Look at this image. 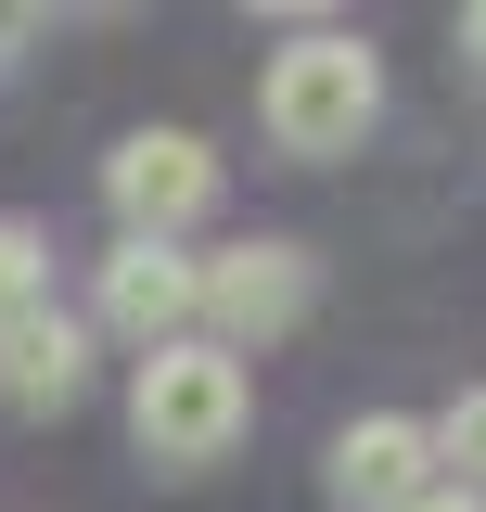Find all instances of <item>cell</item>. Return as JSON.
Wrapping results in <instances>:
<instances>
[{"instance_id": "4", "label": "cell", "mask_w": 486, "mask_h": 512, "mask_svg": "<svg viewBox=\"0 0 486 512\" xmlns=\"http://www.w3.org/2000/svg\"><path fill=\"white\" fill-rule=\"evenodd\" d=\"M192 320H205V269L180 244H116L103 256V333H128L141 359H167V346H192Z\"/></svg>"}, {"instance_id": "11", "label": "cell", "mask_w": 486, "mask_h": 512, "mask_svg": "<svg viewBox=\"0 0 486 512\" xmlns=\"http://www.w3.org/2000/svg\"><path fill=\"white\" fill-rule=\"evenodd\" d=\"M423 512H486V500H474V487H435V500H423Z\"/></svg>"}, {"instance_id": "5", "label": "cell", "mask_w": 486, "mask_h": 512, "mask_svg": "<svg viewBox=\"0 0 486 512\" xmlns=\"http://www.w3.org/2000/svg\"><path fill=\"white\" fill-rule=\"evenodd\" d=\"M435 423H397V410H371L333 436V512H423L435 500Z\"/></svg>"}, {"instance_id": "2", "label": "cell", "mask_w": 486, "mask_h": 512, "mask_svg": "<svg viewBox=\"0 0 486 512\" xmlns=\"http://www.w3.org/2000/svg\"><path fill=\"white\" fill-rule=\"evenodd\" d=\"M256 116H269V141L282 154H359V128L384 116V64H371V39H333V26H307L295 52H269V77H256Z\"/></svg>"}, {"instance_id": "3", "label": "cell", "mask_w": 486, "mask_h": 512, "mask_svg": "<svg viewBox=\"0 0 486 512\" xmlns=\"http://www.w3.org/2000/svg\"><path fill=\"white\" fill-rule=\"evenodd\" d=\"M103 192H116L128 244H180L192 218L218 205V154H205L192 128H128L116 154H103Z\"/></svg>"}, {"instance_id": "6", "label": "cell", "mask_w": 486, "mask_h": 512, "mask_svg": "<svg viewBox=\"0 0 486 512\" xmlns=\"http://www.w3.org/2000/svg\"><path fill=\"white\" fill-rule=\"evenodd\" d=\"M205 320H218V346H269V333H295L307 320V256L295 244H243L205 269Z\"/></svg>"}, {"instance_id": "8", "label": "cell", "mask_w": 486, "mask_h": 512, "mask_svg": "<svg viewBox=\"0 0 486 512\" xmlns=\"http://www.w3.org/2000/svg\"><path fill=\"white\" fill-rule=\"evenodd\" d=\"M435 461H448V487H474V500H486V384H474V397H448V423H435Z\"/></svg>"}, {"instance_id": "10", "label": "cell", "mask_w": 486, "mask_h": 512, "mask_svg": "<svg viewBox=\"0 0 486 512\" xmlns=\"http://www.w3.org/2000/svg\"><path fill=\"white\" fill-rule=\"evenodd\" d=\"M461 52H474V64H486V0H474V13H461Z\"/></svg>"}, {"instance_id": "9", "label": "cell", "mask_w": 486, "mask_h": 512, "mask_svg": "<svg viewBox=\"0 0 486 512\" xmlns=\"http://www.w3.org/2000/svg\"><path fill=\"white\" fill-rule=\"evenodd\" d=\"M26 308H39V231H26V218H0V333H13Z\"/></svg>"}, {"instance_id": "7", "label": "cell", "mask_w": 486, "mask_h": 512, "mask_svg": "<svg viewBox=\"0 0 486 512\" xmlns=\"http://www.w3.org/2000/svg\"><path fill=\"white\" fill-rule=\"evenodd\" d=\"M77 384H90V333L64 308H26L0 333V397L13 410H77Z\"/></svg>"}, {"instance_id": "1", "label": "cell", "mask_w": 486, "mask_h": 512, "mask_svg": "<svg viewBox=\"0 0 486 512\" xmlns=\"http://www.w3.org/2000/svg\"><path fill=\"white\" fill-rule=\"evenodd\" d=\"M243 423H256V384H243V359L218 346V333H192V346H167V359H141V384H128V436H141V461H167V474L231 461Z\"/></svg>"}]
</instances>
